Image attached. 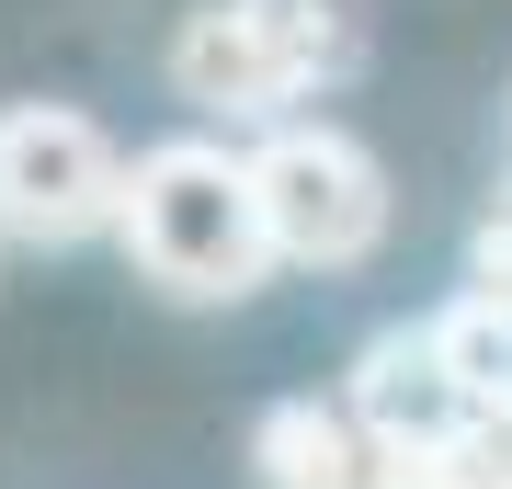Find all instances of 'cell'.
Returning <instances> with one entry per match:
<instances>
[{
  "label": "cell",
  "mask_w": 512,
  "mask_h": 489,
  "mask_svg": "<svg viewBox=\"0 0 512 489\" xmlns=\"http://www.w3.org/2000/svg\"><path fill=\"white\" fill-rule=\"evenodd\" d=\"M126 148L80 103H0V239L23 251H80L126 228Z\"/></svg>",
  "instance_id": "cell-4"
},
{
  "label": "cell",
  "mask_w": 512,
  "mask_h": 489,
  "mask_svg": "<svg viewBox=\"0 0 512 489\" xmlns=\"http://www.w3.org/2000/svg\"><path fill=\"white\" fill-rule=\"evenodd\" d=\"M251 194H262V228H274V262L296 273H353L387 251V171L376 148L353 126H319V114H296L251 148Z\"/></svg>",
  "instance_id": "cell-3"
},
{
  "label": "cell",
  "mask_w": 512,
  "mask_h": 489,
  "mask_svg": "<svg viewBox=\"0 0 512 489\" xmlns=\"http://www.w3.org/2000/svg\"><path fill=\"white\" fill-rule=\"evenodd\" d=\"M467 296H490V308L512 319V182H501V205H490L478 239H467Z\"/></svg>",
  "instance_id": "cell-8"
},
{
  "label": "cell",
  "mask_w": 512,
  "mask_h": 489,
  "mask_svg": "<svg viewBox=\"0 0 512 489\" xmlns=\"http://www.w3.org/2000/svg\"><path fill=\"white\" fill-rule=\"evenodd\" d=\"M342 410L365 421L376 455H444V444H467L478 421H490V410L467 399V376L444 364V330L433 319L376 330V342L353 353V376H342Z\"/></svg>",
  "instance_id": "cell-5"
},
{
  "label": "cell",
  "mask_w": 512,
  "mask_h": 489,
  "mask_svg": "<svg viewBox=\"0 0 512 489\" xmlns=\"http://www.w3.org/2000/svg\"><path fill=\"white\" fill-rule=\"evenodd\" d=\"M365 69V23L342 0H194L171 23V91L205 126H296L308 91H342Z\"/></svg>",
  "instance_id": "cell-2"
},
{
  "label": "cell",
  "mask_w": 512,
  "mask_h": 489,
  "mask_svg": "<svg viewBox=\"0 0 512 489\" xmlns=\"http://www.w3.org/2000/svg\"><path fill=\"white\" fill-rule=\"evenodd\" d=\"M251 489H387V467L342 399H274L251 421Z\"/></svg>",
  "instance_id": "cell-6"
},
{
  "label": "cell",
  "mask_w": 512,
  "mask_h": 489,
  "mask_svg": "<svg viewBox=\"0 0 512 489\" xmlns=\"http://www.w3.org/2000/svg\"><path fill=\"white\" fill-rule=\"evenodd\" d=\"M114 239H126V262L160 296H183V308H239V296H262L274 228H262V194H251V148H228V137H160V148H137L126 228Z\"/></svg>",
  "instance_id": "cell-1"
},
{
  "label": "cell",
  "mask_w": 512,
  "mask_h": 489,
  "mask_svg": "<svg viewBox=\"0 0 512 489\" xmlns=\"http://www.w3.org/2000/svg\"><path fill=\"white\" fill-rule=\"evenodd\" d=\"M376 467H387V489H501L490 455H478V433L444 444V455H376Z\"/></svg>",
  "instance_id": "cell-7"
}]
</instances>
